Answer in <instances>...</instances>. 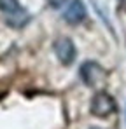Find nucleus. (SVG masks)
I'll return each mask as SVG.
<instances>
[{
    "mask_svg": "<svg viewBox=\"0 0 126 129\" xmlns=\"http://www.w3.org/2000/svg\"><path fill=\"white\" fill-rule=\"evenodd\" d=\"M89 112H91V115H95V117L105 119V117H109V115H112V113L116 112V100H114L109 92L100 91V92H96V94L93 96L91 105H89Z\"/></svg>",
    "mask_w": 126,
    "mask_h": 129,
    "instance_id": "obj_1",
    "label": "nucleus"
},
{
    "mask_svg": "<svg viewBox=\"0 0 126 129\" xmlns=\"http://www.w3.org/2000/svg\"><path fill=\"white\" fill-rule=\"evenodd\" d=\"M79 75H81L82 82L88 87H96L105 82V75L107 73H105V70L96 61H86V63L81 64Z\"/></svg>",
    "mask_w": 126,
    "mask_h": 129,
    "instance_id": "obj_2",
    "label": "nucleus"
},
{
    "mask_svg": "<svg viewBox=\"0 0 126 129\" xmlns=\"http://www.w3.org/2000/svg\"><path fill=\"white\" fill-rule=\"evenodd\" d=\"M53 49H54V54H56L58 61L61 64H65V66L72 64L75 61V58H77V49H75V45L72 42V39H68V37L56 39Z\"/></svg>",
    "mask_w": 126,
    "mask_h": 129,
    "instance_id": "obj_3",
    "label": "nucleus"
},
{
    "mask_svg": "<svg viewBox=\"0 0 126 129\" xmlns=\"http://www.w3.org/2000/svg\"><path fill=\"white\" fill-rule=\"evenodd\" d=\"M86 16H88V11L82 0H70L67 9L63 11V19L68 24H79L86 19Z\"/></svg>",
    "mask_w": 126,
    "mask_h": 129,
    "instance_id": "obj_4",
    "label": "nucleus"
},
{
    "mask_svg": "<svg viewBox=\"0 0 126 129\" xmlns=\"http://www.w3.org/2000/svg\"><path fill=\"white\" fill-rule=\"evenodd\" d=\"M28 21H30V14H28L23 7H19V9L14 11V12L5 14V23H7L9 26H12V28H23Z\"/></svg>",
    "mask_w": 126,
    "mask_h": 129,
    "instance_id": "obj_5",
    "label": "nucleus"
},
{
    "mask_svg": "<svg viewBox=\"0 0 126 129\" xmlns=\"http://www.w3.org/2000/svg\"><path fill=\"white\" fill-rule=\"evenodd\" d=\"M19 5V0H0V11L4 14H9V12H14L18 11Z\"/></svg>",
    "mask_w": 126,
    "mask_h": 129,
    "instance_id": "obj_6",
    "label": "nucleus"
},
{
    "mask_svg": "<svg viewBox=\"0 0 126 129\" xmlns=\"http://www.w3.org/2000/svg\"><path fill=\"white\" fill-rule=\"evenodd\" d=\"M67 2H68V0H47V4H49L51 7H54V9H60V7H63Z\"/></svg>",
    "mask_w": 126,
    "mask_h": 129,
    "instance_id": "obj_7",
    "label": "nucleus"
},
{
    "mask_svg": "<svg viewBox=\"0 0 126 129\" xmlns=\"http://www.w3.org/2000/svg\"><path fill=\"white\" fill-rule=\"evenodd\" d=\"M91 129H102V127H91Z\"/></svg>",
    "mask_w": 126,
    "mask_h": 129,
    "instance_id": "obj_8",
    "label": "nucleus"
}]
</instances>
